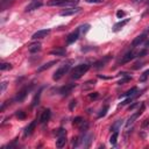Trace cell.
Here are the masks:
<instances>
[{"mask_svg":"<svg viewBox=\"0 0 149 149\" xmlns=\"http://www.w3.org/2000/svg\"><path fill=\"white\" fill-rule=\"evenodd\" d=\"M90 68H91V65L87 64V63L76 65V66L71 70V78H72V79H79V78H81V77L90 70Z\"/></svg>","mask_w":149,"mask_h":149,"instance_id":"cell-1","label":"cell"},{"mask_svg":"<svg viewBox=\"0 0 149 149\" xmlns=\"http://www.w3.org/2000/svg\"><path fill=\"white\" fill-rule=\"evenodd\" d=\"M71 64V62H68V63H64L63 65H61L56 71H55V73H54V76H52V79L54 80H59L69 70H70V65Z\"/></svg>","mask_w":149,"mask_h":149,"instance_id":"cell-2","label":"cell"},{"mask_svg":"<svg viewBox=\"0 0 149 149\" xmlns=\"http://www.w3.org/2000/svg\"><path fill=\"white\" fill-rule=\"evenodd\" d=\"M144 107H146V106H144V104L142 102V104H141V107L139 108V111H137L136 113H134V114H133V115H132V116H130V118L127 120V122H126V127H127V128H128L129 126H132V125L135 122V120H136V119H137V118H139V116H140V115L143 113Z\"/></svg>","mask_w":149,"mask_h":149,"instance_id":"cell-3","label":"cell"},{"mask_svg":"<svg viewBox=\"0 0 149 149\" xmlns=\"http://www.w3.org/2000/svg\"><path fill=\"white\" fill-rule=\"evenodd\" d=\"M111 58H112V56H111V55L105 56L104 58H101V59L97 61V62L93 64V68H94V69H101V68H104V66L109 62V59H111Z\"/></svg>","mask_w":149,"mask_h":149,"instance_id":"cell-4","label":"cell"},{"mask_svg":"<svg viewBox=\"0 0 149 149\" xmlns=\"http://www.w3.org/2000/svg\"><path fill=\"white\" fill-rule=\"evenodd\" d=\"M33 86H27V87H23L17 94H16V97H15V101H19V102H21L22 100H24V98L27 97V94H28V92L30 91V88H31Z\"/></svg>","mask_w":149,"mask_h":149,"instance_id":"cell-5","label":"cell"},{"mask_svg":"<svg viewBox=\"0 0 149 149\" xmlns=\"http://www.w3.org/2000/svg\"><path fill=\"white\" fill-rule=\"evenodd\" d=\"M134 57H136V54H135L134 50H130V51H128L125 56H122V58L118 62V64H125V63H128V62L132 61Z\"/></svg>","mask_w":149,"mask_h":149,"instance_id":"cell-6","label":"cell"},{"mask_svg":"<svg viewBox=\"0 0 149 149\" xmlns=\"http://www.w3.org/2000/svg\"><path fill=\"white\" fill-rule=\"evenodd\" d=\"M80 9H81V8H79V7H70V8H66V9H64V10H62V12H61V15H62V16L74 15V14L79 13Z\"/></svg>","mask_w":149,"mask_h":149,"instance_id":"cell-7","label":"cell"},{"mask_svg":"<svg viewBox=\"0 0 149 149\" xmlns=\"http://www.w3.org/2000/svg\"><path fill=\"white\" fill-rule=\"evenodd\" d=\"M50 33V29H42V30H37L36 33L33 34L31 38L33 40H40V38H43V37H47V35H49Z\"/></svg>","mask_w":149,"mask_h":149,"instance_id":"cell-8","label":"cell"},{"mask_svg":"<svg viewBox=\"0 0 149 149\" xmlns=\"http://www.w3.org/2000/svg\"><path fill=\"white\" fill-rule=\"evenodd\" d=\"M79 30L78 29H76L74 31H72V33H70L69 35H68V37H66V43L68 44H71V43H73V42H76L77 40H78V37H79Z\"/></svg>","mask_w":149,"mask_h":149,"instance_id":"cell-9","label":"cell"},{"mask_svg":"<svg viewBox=\"0 0 149 149\" xmlns=\"http://www.w3.org/2000/svg\"><path fill=\"white\" fill-rule=\"evenodd\" d=\"M74 87H76V84H68V85H65V86H63V87L59 88V93L63 94V95H66V94L71 93V91Z\"/></svg>","mask_w":149,"mask_h":149,"instance_id":"cell-10","label":"cell"},{"mask_svg":"<svg viewBox=\"0 0 149 149\" xmlns=\"http://www.w3.org/2000/svg\"><path fill=\"white\" fill-rule=\"evenodd\" d=\"M43 3L41 1H37V0H34L31 3H29L27 7H26V12H31V10H35L37 8H40Z\"/></svg>","mask_w":149,"mask_h":149,"instance_id":"cell-11","label":"cell"},{"mask_svg":"<svg viewBox=\"0 0 149 149\" xmlns=\"http://www.w3.org/2000/svg\"><path fill=\"white\" fill-rule=\"evenodd\" d=\"M50 116H51V111H50L49 108H48V109H44L43 113L41 114L40 122H41V123H45V122H48L49 119H50Z\"/></svg>","mask_w":149,"mask_h":149,"instance_id":"cell-12","label":"cell"},{"mask_svg":"<svg viewBox=\"0 0 149 149\" xmlns=\"http://www.w3.org/2000/svg\"><path fill=\"white\" fill-rule=\"evenodd\" d=\"M36 123H37V120H33L27 127H26V129H24V133H23V135L24 136H28V135H30L31 133H33V130L35 129V127H36Z\"/></svg>","mask_w":149,"mask_h":149,"instance_id":"cell-13","label":"cell"},{"mask_svg":"<svg viewBox=\"0 0 149 149\" xmlns=\"http://www.w3.org/2000/svg\"><path fill=\"white\" fill-rule=\"evenodd\" d=\"M136 94H141L140 92H137V87H132L130 90L126 91L125 93L120 94L119 98H125V97H132V95H136Z\"/></svg>","mask_w":149,"mask_h":149,"instance_id":"cell-14","label":"cell"},{"mask_svg":"<svg viewBox=\"0 0 149 149\" xmlns=\"http://www.w3.org/2000/svg\"><path fill=\"white\" fill-rule=\"evenodd\" d=\"M129 22V19H123V20H121V21H119V22H116L115 24H114V27H113V30L114 31H119L120 29H122L127 23Z\"/></svg>","mask_w":149,"mask_h":149,"instance_id":"cell-15","label":"cell"},{"mask_svg":"<svg viewBox=\"0 0 149 149\" xmlns=\"http://www.w3.org/2000/svg\"><path fill=\"white\" fill-rule=\"evenodd\" d=\"M146 33L144 34H142V35H139L137 37H135L134 40H133V42H132V47L133 48H135V47H137V45H140L144 40H146Z\"/></svg>","mask_w":149,"mask_h":149,"instance_id":"cell-16","label":"cell"},{"mask_svg":"<svg viewBox=\"0 0 149 149\" xmlns=\"http://www.w3.org/2000/svg\"><path fill=\"white\" fill-rule=\"evenodd\" d=\"M66 143V135H61V136H57V140H56V147L57 148H63Z\"/></svg>","mask_w":149,"mask_h":149,"instance_id":"cell-17","label":"cell"},{"mask_svg":"<svg viewBox=\"0 0 149 149\" xmlns=\"http://www.w3.org/2000/svg\"><path fill=\"white\" fill-rule=\"evenodd\" d=\"M28 49H29V51H30L31 54H35V52H37V51L41 50V43H40V42H34V43H31V44L28 47Z\"/></svg>","mask_w":149,"mask_h":149,"instance_id":"cell-18","label":"cell"},{"mask_svg":"<svg viewBox=\"0 0 149 149\" xmlns=\"http://www.w3.org/2000/svg\"><path fill=\"white\" fill-rule=\"evenodd\" d=\"M56 63H57V59H55V61H50V62H48V63H45V64L41 65V66L37 69V72H42V71H44V70H47V69L51 68V66H52V65H55Z\"/></svg>","mask_w":149,"mask_h":149,"instance_id":"cell-19","label":"cell"},{"mask_svg":"<svg viewBox=\"0 0 149 149\" xmlns=\"http://www.w3.org/2000/svg\"><path fill=\"white\" fill-rule=\"evenodd\" d=\"M66 54V50L64 48H57L50 51V55H55V56H64Z\"/></svg>","mask_w":149,"mask_h":149,"instance_id":"cell-20","label":"cell"},{"mask_svg":"<svg viewBox=\"0 0 149 149\" xmlns=\"http://www.w3.org/2000/svg\"><path fill=\"white\" fill-rule=\"evenodd\" d=\"M13 2H14V0H0V8H1V10L7 9Z\"/></svg>","mask_w":149,"mask_h":149,"instance_id":"cell-21","label":"cell"},{"mask_svg":"<svg viewBox=\"0 0 149 149\" xmlns=\"http://www.w3.org/2000/svg\"><path fill=\"white\" fill-rule=\"evenodd\" d=\"M92 139H93V135H92V134H88L87 136H84V140H83V147H84V148L90 147Z\"/></svg>","mask_w":149,"mask_h":149,"instance_id":"cell-22","label":"cell"},{"mask_svg":"<svg viewBox=\"0 0 149 149\" xmlns=\"http://www.w3.org/2000/svg\"><path fill=\"white\" fill-rule=\"evenodd\" d=\"M66 0H50L48 2V6H64Z\"/></svg>","mask_w":149,"mask_h":149,"instance_id":"cell-23","label":"cell"},{"mask_svg":"<svg viewBox=\"0 0 149 149\" xmlns=\"http://www.w3.org/2000/svg\"><path fill=\"white\" fill-rule=\"evenodd\" d=\"M41 92H42V88L37 92V94H35V97H34V99H33V104H31V106L33 107H35V106H37L38 104H40V98H41Z\"/></svg>","mask_w":149,"mask_h":149,"instance_id":"cell-24","label":"cell"},{"mask_svg":"<svg viewBox=\"0 0 149 149\" xmlns=\"http://www.w3.org/2000/svg\"><path fill=\"white\" fill-rule=\"evenodd\" d=\"M122 123H123V120H118V121H115V122L112 125V127H111V130H113V132H115V130H119V128L122 126Z\"/></svg>","mask_w":149,"mask_h":149,"instance_id":"cell-25","label":"cell"},{"mask_svg":"<svg viewBox=\"0 0 149 149\" xmlns=\"http://www.w3.org/2000/svg\"><path fill=\"white\" fill-rule=\"evenodd\" d=\"M94 85H95V80H88V81H86V83L83 85V90H84V91L90 90V88H92Z\"/></svg>","mask_w":149,"mask_h":149,"instance_id":"cell-26","label":"cell"},{"mask_svg":"<svg viewBox=\"0 0 149 149\" xmlns=\"http://www.w3.org/2000/svg\"><path fill=\"white\" fill-rule=\"evenodd\" d=\"M118 136H119L118 130L113 132V134H112V135H111V137H109V142H111L112 144H115V143H116V141H118Z\"/></svg>","mask_w":149,"mask_h":149,"instance_id":"cell-27","label":"cell"},{"mask_svg":"<svg viewBox=\"0 0 149 149\" xmlns=\"http://www.w3.org/2000/svg\"><path fill=\"white\" fill-rule=\"evenodd\" d=\"M77 29L79 30V33H80V34H86V33H87V30L90 29V24H83V26L78 27Z\"/></svg>","mask_w":149,"mask_h":149,"instance_id":"cell-28","label":"cell"},{"mask_svg":"<svg viewBox=\"0 0 149 149\" xmlns=\"http://www.w3.org/2000/svg\"><path fill=\"white\" fill-rule=\"evenodd\" d=\"M0 69H1V71H6V70H10L12 69V64L10 63H1V65H0Z\"/></svg>","mask_w":149,"mask_h":149,"instance_id":"cell-29","label":"cell"},{"mask_svg":"<svg viewBox=\"0 0 149 149\" xmlns=\"http://www.w3.org/2000/svg\"><path fill=\"white\" fill-rule=\"evenodd\" d=\"M83 121H84V119L83 118H80V116H77V118H74L73 119V126H80L81 123H83Z\"/></svg>","mask_w":149,"mask_h":149,"instance_id":"cell-30","label":"cell"},{"mask_svg":"<svg viewBox=\"0 0 149 149\" xmlns=\"http://www.w3.org/2000/svg\"><path fill=\"white\" fill-rule=\"evenodd\" d=\"M148 77H149V69H148V70H146V71L141 74V77H140V81H146Z\"/></svg>","mask_w":149,"mask_h":149,"instance_id":"cell-31","label":"cell"},{"mask_svg":"<svg viewBox=\"0 0 149 149\" xmlns=\"http://www.w3.org/2000/svg\"><path fill=\"white\" fill-rule=\"evenodd\" d=\"M130 79H132V77L127 74V76H126L125 78H122L121 80H119V81H118V84H119V85H122V84H125V83H127V81H129Z\"/></svg>","mask_w":149,"mask_h":149,"instance_id":"cell-32","label":"cell"},{"mask_svg":"<svg viewBox=\"0 0 149 149\" xmlns=\"http://www.w3.org/2000/svg\"><path fill=\"white\" fill-rule=\"evenodd\" d=\"M107 111H108V106H105V107L100 111V113H99V115H98V116H99V118H101V116L106 115V112H107Z\"/></svg>","mask_w":149,"mask_h":149,"instance_id":"cell-33","label":"cell"},{"mask_svg":"<svg viewBox=\"0 0 149 149\" xmlns=\"http://www.w3.org/2000/svg\"><path fill=\"white\" fill-rule=\"evenodd\" d=\"M16 116H17L19 119H24V118H26V113L22 112V111H19V112L16 113Z\"/></svg>","mask_w":149,"mask_h":149,"instance_id":"cell-34","label":"cell"},{"mask_svg":"<svg viewBox=\"0 0 149 149\" xmlns=\"http://www.w3.org/2000/svg\"><path fill=\"white\" fill-rule=\"evenodd\" d=\"M98 97H99V93L98 92H93V93H90L88 94V98L90 99H97Z\"/></svg>","mask_w":149,"mask_h":149,"instance_id":"cell-35","label":"cell"},{"mask_svg":"<svg viewBox=\"0 0 149 149\" xmlns=\"http://www.w3.org/2000/svg\"><path fill=\"white\" fill-rule=\"evenodd\" d=\"M76 105H77V100H72V101L70 102V105H69V109L72 111V109L76 107Z\"/></svg>","mask_w":149,"mask_h":149,"instance_id":"cell-36","label":"cell"},{"mask_svg":"<svg viewBox=\"0 0 149 149\" xmlns=\"http://www.w3.org/2000/svg\"><path fill=\"white\" fill-rule=\"evenodd\" d=\"M88 3H102L105 0H85Z\"/></svg>","mask_w":149,"mask_h":149,"instance_id":"cell-37","label":"cell"},{"mask_svg":"<svg viewBox=\"0 0 149 149\" xmlns=\"http://www.w3.org/2000/svg\"><path fill=\"white\" fill-rule=\"evenodd\" d=\"M148 126H149V119H146V120H143V122H142L141 127H142V128H147Z\"/></svg>","mask_w":149,"mask_h":149,"instance_id":"cell-38","label":"cell"},{"mask_svg":"<svg viewBox=\"0 0 149 149\" xmlns=\"http://www.w3.org/2000/svg\"><path fill=\"white\" fill-rule=\"evenodd\" d=\"M125 14H126V13H125L123 10H118V12H116V16H118L119 19L122 17V16H125Z\"/></svg>","mask_w":149,"mask_h":149,"instance_id":"cell-39","label":"cell"},{"mask_svg":"<svg viewBox=\"0 0 149 149\" xmlns=\"http://www.w3.org/2000/svg\"><path fill=\"white\" fill-rule=\"evenodd\" d=\"M146 54H148V50H147V49H144V50L140 51L139 54H136V56H139V57H142V56H143V55H146Z\"/></svg>","mask_w":149,"mask_h":149,"instance_id":"cell-40","label":"cell"},{"mask_svg":"<svg viewBox=\"0 0 149 149\" xmlns=\"http://www.w3.org/2000/svg\"><path fill=\"white\" fill-rule=\"evenodd\" d=\"M6 87H7V83H6V81L1 83V92H3V91L6 90Z\"/></svg>","mask_w":149,"mask_h":149,"instance_id":"cell-41","label":"cell"},{"mask_svg":"<svg viewBox=\"0 0 149 149\" xmlns=\"http://www.w3.org/2000/svg\"><path fill=\"white\" fill-rule=\"evenodd\" d=\"M141 66H142V63H140V64H139V63H136V64L133 66V69H134V70H136V69H139V68H141Z\"/></svg>","mask_w":149,"mask_h":149,"instance_id":"cell-42","label":"cell"},{"mask_svg":"<svg viewBox=\"0 0 149 149\" xmlns=\"http://www.w3.org/2000/svg\"><path fill=\"white\" fill-rule=\"evenodd\" d=\"M135 106H137V102H135V104H133V105H132V106H129V107H128V109H129V111H130V109H133V108H134V107H135Z\"/></svg>","mask_w":149,"mask_h":149,"instance_id":"cell-43","label":"cell"},{"mask_svg":"<svg viewBox=\"0 0 149 149\" xmlns=\"http://www.w3.org/2000/svg\"><path fill=\"white\" fill-rule=\"evenodd\" d=\"M144 45H146V47H149V40L146 42V44H144Z\"/></svg>","mask_w":149,"mask_h":149,"instance_id":"cell-44","label":"cell"},{"mask_svg":"<svg viewBox=\"0 0 149 149\" xmlns=\"http://www.w3.org/2000/svg\"><path fill=\"white\" fill-rule=\"evenodd\" d=\"M134 1H135V2H141L142 0H134Z\"/></svg>","mask_w":149,"mask_h":149,"instance_id":"cell-45","label":"cell"},{"mask_svg":"<svg viewBox=\"0 0 149 149\" xmlns=\"http://www.w3.org/2000/svg\"><path fill=\"white\" fill-rule=\"evenodd\" d=\"M148 3H149V0H148Z\"/></svg>","mask_w":149,"mask_h":149,"instance_id":"cell-46","label":"cell"}]
</instances>
